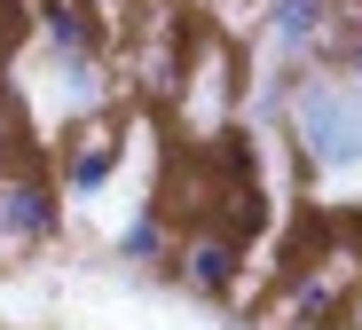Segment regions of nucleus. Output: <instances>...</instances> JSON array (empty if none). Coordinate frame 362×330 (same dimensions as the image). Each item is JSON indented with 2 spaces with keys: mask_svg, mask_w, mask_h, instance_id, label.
I'll use <instances>...</instances> for the list:
<instances>
[{
  "mask_svg": "<svg viewBox=\"0 0 362 330\" xmlns=\"http://www.w3.org/2000/svg\"><path fill=\"white\" fill-rule=\"evenodd\" d=\"M276 118L291 126L308 173H362V79L291 71V79H276Z\"/></svg>",
  "mask_w": 362,
  "mask_h": 330,
  "instance_id": "1",
  "label": "nucleus"
},
{
  "mask_svg": "<svg viewBox=\"0 0 362 330\" xmlns=\"http://www.w3.org/2000/svg\"><path fill=\"white\" fill-rule=\"evenodd\" d=\"M64 236V189L40 165H0V259Z\"/></svg>",
  "mask_w": 362,
  "mask_h": 330,
  "instance_id": "2",
  "label": "nucleus"
},
{
  "mask_svg": "<svg viewBox=\"0 0 362 330\" xmlns=\"http://www.w3.org/2000/svg\"><path fill=\"white\" fill-rule=\"evenodd\" d=\"M118 142H127V118L118 110H95V118H79V134L64 142V158H55V189H71V196H95L110 173H118Z\"/></svg>",
  "mask_w": 362,
  "mask_h": 330,
  "instance_id": "3",
  "label": "nucleus"
},
{
  "mask_svg": "<svg viewBox=\"0 0 362 330\" xmlns=\"http://www.w3.org/2000/svg\"><path fill=\"white\" fill-rule=\"evenodd\" d=\"M32 24H40L47 63H95L110 47V24L95 0H32Z\"/></svg>",
  "mask_w": 362,
  "mask_h": 330,
  "instance_id": "4",
  "label": "nucleus"
},
{
  "mask_svg": "<svg viewBox=\"0 0 362 330\" xmlns=\"http://www.w3.org/2000/svg\"><path fill=\"white\" fill-rule=\"evenodd\" d=\"M173 268H181V283H189L197 299H228V291H236V276H245V244L221 236L213 220H197L189 236L173 244Z\"/></svg>",
  "mask_w": 362,
  "mask_h": 330,
  "instance_id": "5",
  "label": "nucleus"
},
{
  "mask_svg": "<svg viewBox=\"0 0 362 330\" xmlns=\"http://www.w3.org/2000/svg\"><path fill=\"white\" fill-rule=\"evenodd\" d=\"M331 8H339V0H268V32H276V47L308 63L315 40H323V24H331Z\"/></svg>",
  "mask_w": 362,
  "mask_h": 330,
  "instance_id": "6",
  "label": "nucleus"
},
{
  "mask_svg": "<svg viewBox=\"0 0 362 330\" xmlns=\"http://www.w3.org/2000/svg\"><path fill=\"white\" fill-rule=\"evenodd\" d=\"M118 268H134V276H158V268H173V228L158 220V213H142V220H127L118 228Z\"/></svg>",
  "mask_w": 362,
  "mask_h": 330,
  "instance_id": "7",
  "label": "nucleus"
},
{
  "mask_svg": "<svg viewBox=\"0 0 362 330\" xmlns=\"http://www.w3.org/2000/svg\"><path fill=\"white\" fill-rule=\"evenodd\" d=\"M16 16H24V0H0V32H8V24H16Z\"/></svg>",
  "mask_w": 362,
  "mask_h": 330,
  "instance_id": "8",
  "label": "nucleus"
}]
</instances>
